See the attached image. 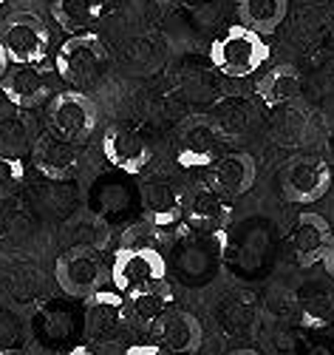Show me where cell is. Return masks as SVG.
<instances>
[{
  "label": "cell",
  "mask_w": 334,
  "mask_h": 355,
  "mask_svg": "<svg viewBox=\"0 0 334 355\" xmlns=\"http://www.w3.org/2000/svg\"><path fill=\"white\" fill-rule=\"evenodd\" d=\"M113 290L125 299L167 284V261L156 245H119L111 264Z\"/></svg>",
  "instance_id": "cell-1"
},
{
  "label": "cell",
  "mask_w": 334,
  "mask_h": 355,
  "mask_svg": "<svg viewBox=\"0 0 334 355\" xmlns=\"http://www.w3.org/2000/svg\"><path fill=\"white\" fill-rule=\"evenodd\" d=\"M54 71L63 83H68L74 92H85V88L97 85L105 77L108 49L100 40V35H94V32L71 35L63 46L57 49Z\"/></svg>",
  "instance_id": "cell-2"
},
{
  "label": "cell",
  "mask_w": 334,
  "mask_h": 355,
  "mask_svg": "<svg viewBox=\"0 0 334 355\" xmlns=\"http://www.w3.org/2000/svg\"><path fill=\"white\" fill-rule=\"evenodd\" d=\"M269 60L266 40L247 26H230L221 37L210 46V63L232 80L258 74Z\"/></svg>",
  "instance_id": "cell-3"
},
{
  "label": "cell",
  "mask_w": 334,
  "mask_h": 355,
  "mask_svg": "<svg viewBox=\"0 0 334 355\" xmlns=\"http://www.w3.org/2000/svg\"><path fill=\"white\" fill-rule=\"evenodd\" d=\"M0 43L12 66H43L51 51V32L37 15L17 12L0 26Z\"/></svg>",
  "instance_id": "cell-4"
},
{
  "label": "cell",
  "mask_w": 334,
  "mask_h": 355,
  "mask_svg": "<svg viewBox=\"0 0 334 355\" xmlns=\"http://www.w3.org/2000/svg\"><path fill=\"white\" fill-rule=\"evenodd\" d=\"M48 131L63 137L74 145L85 142L97 128V105L91 103V97H85V92H57L51 100H48Z\"/></svg>",
  "instance_id": "cell-5"
},
{
  "label": "cell",
  "mask_w": 334,
  "mask_h": 355,
  "mask_svg": "<svg viewBox=\"0 0 334 355\" xmlns=\"http://www.w3.org/2000/svg\"><path fill=\"white\" fill-rule=\"evenodd\" d=\"M102 256L94 248H68L66 253L57 256L54 264V279L63 287V293L74 295V299H91L97 290H102Z\"/></svg>",
  "instance_id": "cell-6"
},
{
  "label": "cell",
  "mask_w": 334,
  "mask_h": 355,
  "mask_svg": "<svg viewBox=\"0 0 334 355\" xmlns=\"http://www.w3.org/2000/svg\"><path fill=\"white\" fill-rule=\"evenodd\" d=\"M328 188H331V165L315 154L295 157L281 176V191L295 205H312L323 199Z\"/></svg>",
  "instance_id": "cell-7"
},
{
  "label": "cell",
  "mask_w": 334,
  "mask_h": 355,
  "mask_svg": "<svg viewBox=\"0 0 334 355\" xmlns=\"http://www.w3.org/2000/svg\"><path fill=\"white\" fill-rule=\"evenodd\" d=\"M102 154L111 168L128 176L145 173V168L154 159V148L150 142L131 125H111L102 137Z\"/></svg>",
  "instance_id": "cell-8"
},
{
  "label": "cell",
  "mask_w": 334,
  "mask_h": 355,
  "mask_svg": "<svg viewBox=\"0 0 334 355\" xmlns=\"http://www.w3.org/2000/svg\"><path fill=\"white\" fill-rule=\"evenodd\" d=\"M128 318V302L116 290H97L85 304V336L91 341H113L125 330Z\"/></svg>",
  "instance_id": "cell-9"
},
{
  "label": "cell",
  "mask_w": 334,
  "mask_h": 355,
  "mask_svg": "<svg viewBox=\"0 0 334 355\" xmlns=\"http://www.w3.org/2000/svg\"><path fill=\"white\" fill-rule=\"evenodd\" d=\"M0 92H3L9 105L26 111L51 100L54 83H51V74L43 71L40 66H9V71L0 80Z\"/></svg>",
  "instance_id": "cell-10"
},
{
  "label": "cell",
  "mask_w": 334,
  "mask_h": 355,
  "mask_svg": "<svg viewBox=\"0 0 334 355\" xmlns=\"http://www.w3.org/2000/svg\"><path fill=\"white\" fill-rule=\"evenodd\" d=\"M139 205L150 227H173L185 214V188H178L170 180H147L139 188Z\"/></svg>",
  "instance_id": "cell-11"
},
{
  "label": "cell",
  "mask_w": 334,
  "mask_h": 355,
  "mask_svg": "<svg viewBox=\"0 0 334 355\" xmlns=\"http://www.w3.org/2000/svg\"><path fill=\"white\" fill-rule=\"evenodd\" d=\"M221 137L210 116H193L178 137L176 159L181 168H210L221 154Z\"/></svg>",
  "instance_id": "cell-12"
},
{
  "label": "cell",
  "mask_w": 334,
  "mask_h": 355,
  "mask_svg": "<svg viewBox=\"0 0 334 355\" xmlns=\"http://www.w3.org/2000/svg\"><path fill=\"white\" fill-rule=\"evenodd\" d=\"M258 176V165L247 151L224 154L207 168V185L224 199L244 196Z\"/></svg>",
  "instance_id": "cell-13"
},
{
  "label": "cell",
  "mask_w": 334,
  "mask_h": 355,
  "mask_svg": "<svg viewBox=\"0 0 334 355\" xmlns=\"http://www.w3.org/2000/svg\"><path fill=\"white\" fill-rule=\"evenodd\" d=\"M150 330H154L156 344L165 347L173 355H193V352H198L201 338H204L198 318L193 313H187V310H178V307H170L167 313H162Z\"/></svg>",
  "instance_id": "cell-14"
},
{
  "label": "cell",
  "mask_w": 334,
  "mask_h": 355,
  "mask_svg": "<svg viewBox=\"0 0 334 355\" xmlns=\"http://www.w3.org/2000/svg\"><path fill=\"white\" fill-rule=\"evenodd\" d=\"M196 233H219L230 222V205L207 182L185 191V214H181Z\"/></svg>",
  "instance_id": "cell-15"
},
{
  "label": "cell",
  "mask_w": 334,
  "mask_h": 355,
  "mask_svg": "<svg viewBox=\"0 0 334 355\" xmlns=\"http://www.w3.org/2000/svg\"><path fill=\"white\" fill-rule=\"evenodd\" d=\"M32 162L48 180H71L80 168V145L46 131L32 142Z\"/></svg>",
  "instance_id": "cell-16"
},
{
  "label": "cell",
  "mask_w": 334,
  "mask_h": 355,
  "mask_svg": "<svg viewBox=\"0 0 334 355\" xmlns=\"http://www.w3.org/2000/svg\"><path fill=\"white\" fill-rule=\"evenodd\" d=\"M334 236V227L328 225L326 216L315 211H303L295 219L292 227V256L300 268H312V264L323 261V253Z\"/></svg>",
  "instance_id": "cell-17"
},
{
  "label": "cell",
  "mask_w": 334,
  "mask_h": 355,
  "mask_svg": "<svg viewBox=\"0 0 334 355\" xmlns=\"http://www.w3.org/2000/svg\"><path fill=\"white\" fill-rule=\"evenodd\" d=\"M300 88H303L300 71L292 63H278L258 80V97L269 108H286L300 97Z\"/></svg>",
  "instance_id": "cell-18"
},
{
  "label": "cell",
  "mask_w": 334,
  "mask_h": 355,
  "mask_svg": "<svg viewBox=\"0 0 334 355\" xmlns=\"http://www.w3.org/2000/svg\"><path fill=\"white\" fill-rule=\"evenodd\" d=\"M289 0H238L241 26L252 28L261 37L278 32L281 23L286 20Z\"/></svg>",
  "instance_id": "cell-19"
},
{
  "label": "cell",
  "mask_w": 334,
  "mask_h": 355,
  "mask_svg": "<svg viewBox=\"0 0 334 355\" xmlns=\"http://www.w3.org/2000/svg\"><path fill=\"white\" fill-rule=\"evenodd\" d=\"M108 3L111 0H57L54 17L63 28H68V32L82 35V28H91L105 17Z\"/></svg>",
  "instance_id": "cell-20"
},
{
  "label": "cell",
  "mask_w": 334,
  "mask_h": 355,
  "mask_svg": "<svg viewBox=\"0 0 334 355\" xmlns=\"http://www.w3.org/2000/svg\"><path fill=\"white\" fill-rule=\"evenodd\" d=\"M125 302H128V318L131 321L150 324V327H154L156 318L170 310L173 295H170V287L162 284V287H154V290L136 293V295H131V299H125Z\"/></svg>",
  "instance_id": "cell-21"
},
{
  "label": "cell",
  "mask_w": 334,
  "mask_h": 355,
  "mask_svg": "<svg viewBox=\"0 0 334 355\" xmlns=\"http://www.w3.org/2000/svg\"><path fill=\"white\" fill-rule=\"evenodd\" d=\"M26 145H28V137H26V125L20 123V116L0 111V154L20 159Z\"/></svg>",
  "instance_id": "cell-22"
},
{
  "label": "cell",
  "mask_w": 334,
  "mask_h": 355,
  "mask_svg": "<svg viewBox=\"0 0 334 355\" xmlns=\"http://www.w3.org/2000/svg\"><path fill=\"white\" fill-rule=\"evenodd\" d=\"M23 162L0 154V199H9L23 188Z\"/></svg>",
  "instance_id": "cell-23"
},
{
  "label": "cell",
  "mask_w": 334,
  "mask_h": 355,
  "mask_svg": "<svg viewBox=\"0 0 334 355\" xmlns=\"http://www.w3.org/2000/svg\"><path fill=\"white\" fill-rule=\"evenodd\" d=\"M125 355H173V352H167L159 344H133L125 349Z\"/></svg>",
  "instance_id": "cell-24"
},
{
  "label": "cell",
  "mask_w": 334,
  "mask_h": 355,
  "mask_svg": "<svg viewBox=\"0 0 334 355\" xmlns=\"http://www.w3.org/2000/svg\"><path fill=\"white\" fill-rule=\"evenodd\" d=\"M323 268H326V273L334 279V236H331V242H328V248H326V253H323Z\"/></svg>",
  "instance_id": "cell-25"
},
{
  "label": "cell",
  "mask_w": 334,
  "mask_h": 355,
  "mask_svg": "<svg viewBox=\"0 0 334 355\" xmlns=\"http://www.w3.org/2000/svg\"><path fill=\"white\" fill-rule=\"evenodd\" d=\"M9 71V57H6V49L3 43H0V80H3V74Z\"/></svg>",
  "instance_id": "cell-26"
},
{
  "label": "cell",
  "mask_w": 334,
  "mask_h": 355,
  "mask_svg": "<svg viewBox=\"0 0 334 355\" xmlns=\"http://www.w3.org/2000/svg\"><path fill=\"white\" fill-rule=\"evenodd\" d=\"M66 355H97V352L91 349V347H74V349H68Z\"/></svg>",
  "instance_id": "cell-27"
},
{
  "label": "cell",
  "mask_w": 334,
  "mask_h": 355,
  "mask_svg": "<svg viewBox=\"0 0 334 355\" xmlns=\"http://www.w3.org/2000/svg\"><path fill=\"white\" fill-rule=\"evenodd\" d=\"M230 355H258L255 349H235V352H230Z\"/></svg>",
  "instance_id": "cell-28"
},
{
  "label": "cell",
  "mask_w": 334,
  "mask_h": 355,
  "mask_svg": "<svg viewBox=\"0 0 334 355\" xmlns=\"http://www.w3.org/2000/svg\"><path fill=\"white\" fill-rule=\"evenodd\" d=\"M0 355H23L20 349H0Z\"/></svg>",
  "instance_id": "cell-29"
},
{
  "label": "cell",
  "mask_w": 334,
  "mask_h": 355,
  "mask_svg": "<svg viewBox=\"0 0 334 355\" xmlns=\"http://www.w3.org/2000/svg\"><path fill=\"white\" fill-rule=\"evenodd\" d=\"M6 3H9V0H0V6H6Z\"/></svg>",
  "instance_id": "cell-30"
}]
</instances>
